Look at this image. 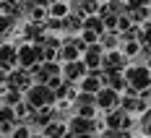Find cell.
<instances>
[{"label": "cell", "mask_w": 151, "mask_h": 138, "mask_svg": "<svg viewBox=\"0 0 151 138\" xmlns=\"http://www.w3.org/2000/svg\"><path fill=\"white\" fill-rule=\"evenodd\" d=\"M21 94L24 91H18V89H3V94H0V104H11V107H16L18 102H24Z\"/></svg>", "instance_id": "cell-16"}, {"label": "cell", "mask_w": 151, "mask_h": 138, "mask_svg": "<svg viewBox=\"0 0 151 138\" xmlns=\"http://www.w3.org/2000/svg\"><path fill=\"white\" fill-rule=\"evenodd\" d=\"M104 58H107V50L102 42H94V45H89L83 50V60L89 65V70H99L104 65Z\"/></svg>", "instance_id": "cell-7"}, {"label": "cell", "mask_w": 151, "mask_h": 138, "mask_svg": "<svg viewBox=\"0 0 151 138\" xmlns=\"http://www.w3.org/2000/svg\"><path fill=\"white\" fill-rule=\"evenodd\" d=\"M89 73V65L83 58H78V60H70V63H63V76L68 78V81H76V83H81V78Z\"/></svg>", "instance_id": "cell-10"}, {"label": "cell", "mask_w": 151, "mask_h": 138, "mask_svg": "<svg viewBox=\"0 0 151 138\" xmlns=\"http://www.w3.org/2000/svg\"><path fill=\"white\" fill-rule=\"evenodd\" d=\"M31 83H34V76H31V68H24V65H16L13 70H11V76L8 81L3 83V89H18V91L26 94Z\"/></svg>", "instance_id": "cell-4"}, {"label": "cell", "mask_w": 151, "mask_h": 138, "mask_svg": "<svg viewBox=\"0 0 151 138\" xmlns=\"http://www.w3.org/2000/svg\"><path fill=\"white\" fill-rule=\"evenodd\" d=\"M99 37H102L99 31H91V29H83V31H81V39H83L86 45H94V42H99Z\"/></svg>", "instance_id": "cell-19"}, {"label": "cell", "mask_w": 151, "mask_h": 138, "mask_svg": "<svg viewBox=\"0 0 151 138\" xmlns=\"http://www.w3.org/2000/svg\"><path fill=\"white\" fill-rule=\"evenodd\" d=\"M138 133L141 136H151V107H146L141 112V117H138Z\"/></svg>", "instance_id": "cell-17"}, {"label": "cell", "mask_w": 151, "mask_h": 138, "mask_svg": "<svg viewBox=\"0 0 151 138\" xmlns=\"http://www.w3.org/2000/svg\"><path fill=\"white\" fill-rule=\"evenodd\" d=\"M68 130H70V136H94V133H102L104 130V120L86 117V115H78L76 112L73 117L68 120Z\"/></svg>", "instance_id": "cell-2"}, {"label": "cell", "mask_w": 151, "mask_h": 138, "mask_svg": "<svg viewBox=\"0 0 151 138\" xmlns=\"http://www.w3.org/2000/svg\"><path fill=\"white\" fill-rule=\"evenodd\" d=\"M24 99L31 104V109H42V107L58 104V94H55V89L50 83H31L26 89V94H24Z\"/></svg>", "instance_id": "cell-1"}, {"label": "cell", "mask_w": 151, "mask_h": 138, "mask_svg": "<svg viewBox=\"0 0 151 138\" xmlns=\"http://www.w3.org/2000/svg\"><path fill=\"white\" fill-rule=\"evenodd\" d=\"M18 65V45H13L11 39L3 42V50H0V68L5 70H13Z\"/></svg>", "instance_id": "cell-11"}, {"label": "cell", "mask_w": 151, "mask_h": 138, "mask_svg": "<svg viewBox=\"0 0 151 138\" xmlns=\"http://www.w3.org/2000/svg\"><path fill=\"white\" fill-rule=\"evenodd\" d=\"M70 13V3H65V0H58V3H52L50 5V16H58V18H65V16Z\"/></svg>", "instance_id": "cell-18"}, {"label": "cell", "mask_w": 151, "mask_h": 138, "mask_svg": "<svg viewBox=\"0 0 151 138\" xmlns=\"http://www.w3.org/2000/svg\"><path fill=\"white\" fill-rule=\"evenodd\" d=\"M21 117L16 115V107L11 104H3L0 107V136H13V130L18 128Z\"/></svg>", "instance_id": "cell-6"}, {"label": "cell", "mask_w": 151, "mask_h": 138, "mask_svg": "<svg viewBox=\"0 0 151 138\" xmlns=\"http://www.w3.org/2000/svg\"><path fill=\"white\" fill-rule=\"evenodd\" d=\"M42 136H45V138H60V136H70V130H68V123L52 120V123L42 130Z\"/></svg>", "instance_id": "cell-15"}, {"label": "cell", "mask_w": 151, "mask_h": 138, "mask_svg": "<svg viewBox=\"0 0 151 138\" xmlns=\"http://www.w3.org/2000/svg\"><path fill=\"white\" fill-rule=\"evenodd\" d=\"M83 18H86V16L70 11V13L63 18V21H65V31H63V34H81V31H83Z\"/></svg>", "instance_id": "cell-13"}, {"label": "cell", "mask_w": 151, "mask_h": 138, "mask_svg": "<svg viewBox=\"0 0 151 138\" xmlns=\"http://www.w3.org/2000/svg\"><path fill=\"white\" fill-rule=\"evenodd\" d=\"M39 60V47L37 42H26V45H18V65H24V68H34Z\"/></svg>", "instance_id": "cell-9"}, {"label": "cell", "mask_w": 151, "mask_h": 138, "mask_svg": "<svg viewBox=\"0 0 151 138\" xmlns=\"http://www.w3.org/2000/svg\"><path fill=\"white\" fill-rule=\"evenodd\" d=\"M130 63L133 60L117 47V50H107V58H104V65H102V68H104V70H125Z\"/></svg>", "instance_id": "cell-8"}, {"label": "cell", "mask_w": 151, "mask_h": 138, "mask_svg": "<svg viewBox=\"0 0 151 138\" xmlns=\"http://www.w3.org/2000/svg\"><path fill=\"white\" fill-rule=\"evenodd\" d=\"M120 104H122V91L112 89V86H102L96 91V107H99V112H112Z\"/></svg>", "instance_id": "cell-5"}, {"label": "cell", "mask_w": 151, "mask_h": 138, "mask_svg": "<svg viewBox=\"0 0 151 138\" xmlns=\"http://www.w3.org/2000/svg\"><path fill=\"white\" fill-rule=\"evenodd\" d=\"M149 13H151V3H149Z\"/></svg>", "instance_id": "cell-20"}, {"label": "cell", "mask_w": 151, "mask_h": 138, "mask_svg": "<svg viewBox=\"0 0 151 138\" xmlns=\"http://www.w3.org/2000/svg\"><path fill=\"white\" fill-rule=\"evenodd\" d=\"M99 42L104 45V50H117V47L122 45V34L117 29H107V31H102Z\"/></svg>", "instance_id": "cell-14"}, {"label": "cell", "mask_w": 151, "mask_h": 138, "mask_svg": "<svg viewBox=\"0 0 151 138\" xmlns=\"http://www.w3.org/2000/svg\"><path fill=\"white\" fill-rule=\"evenodd\" d=\"M99 8H102L99 0H70V11H76V13H81V16L99 13Z\"/></svg>", "instance_id": "cell-12"}, {"label": "cell", "mask_w": 151, "mask_h": 138, "mask_svg": "<svg viewBox=\"0 0 151 138\" xmlns=\"http://www.w3.org/2000/svg\"><path fill=\"white\" fill-rule=\"evenodd\" d=\"M125 78H128V86L136 89V91H143L151 86V68L146 63H138L133 60L128 68H125Z\"/></svg>", "instance_id": "cell-3"}]
</instances>
